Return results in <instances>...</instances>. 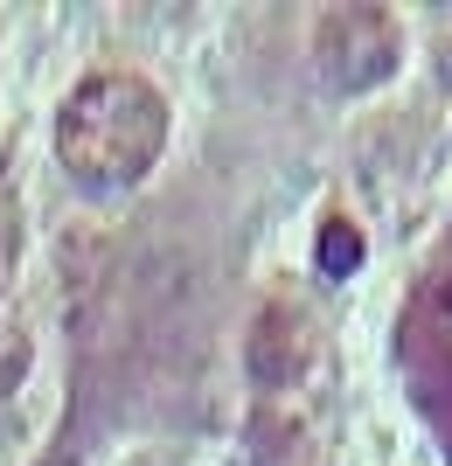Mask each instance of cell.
<instances>
[{
  "label": "cell",
  "instance_id": "1",
  "mask_svg": "<svg viewBox=\"0 0 452 466\" xmlns=\"http://www.w3.org/2000/svg\"><path fill=\"white\" fill-rule=\"evenodd\" d=\"M167 147V97L133 70H98L63 97L56 160L84 188H133Z\"/></svg>",
  "mask_w": 452,
  "mask_h": 466
},
{
  "label": "cell",
  "instance_id": "2",
  "mask_svg": "<svg viewBox=\"0 0 452 466\" xmlns=\"http://www.w3.org/2000/svg\"><path fill=\"white\" fill-rule=\"evenodd\" d=\"M314 56L335 91H369L397 70V21L383 7H335L314 35Z\"/></svg>",
  "mask_w": 452,
  "mask_h": 466
},
{
  "label": "cell",
  "instance_id": "3",
  "mask_svg": "<svg viewBox=\"0 0 452 466\" xmlns=\"http://www.w3.org/2000/svg\"><path fill=\"white\" fill-rule=\"evenodd\" d=\"M320 279H348L355 265H362V230H355V223H320Z\"/></svg>",
  "mask_w": 452,
  "mask_h": 466
}]
</instances>
